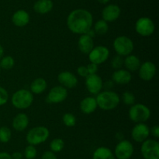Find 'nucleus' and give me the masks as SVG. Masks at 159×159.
Wrapping results in <instances>:
<instances>
[{"instance_id":"f257e3e1","label":"nucleus","mask_w":159,"mask_h":159,"mask_svg":"<svg viewBox=\"0 0 159 159\" xmlns=\"http://www.w3.org/2000/svg\"><path fill=\"white\" fill-rule=\"evenodd\" d=\"M93 17L89 11L85 9H77L71 11L67 18V26L74 34H86L92 29Z\"/></svg>"},{"instance_id":"f03ea898","label":"nucleus","mask_w":159,"mask_h":159,"mask_svg":"<svg viewBox=\"0 0 159 159\" xmlns=\"http://www.w3.org/2000/svg\"><path fill=\"white\" fill-rule=\"evenodd\" d=\"M97 106L104 111L113 110L118 106L120 101V96L116 92L106 90L99 92L96 98Z\"/></svg>"},{"instance_id":"7ed1b4c3","label":"nucleus","mask_w":159,"mask_h":159,"mask_svg":"<svg viewBox=\"0 0 159 159\" xmlns=\"http://www.w3.org/2000/svg\"><path fill=\"white\" fill-rule=\"evenodd\" d=\"M11 101L12 105L16 108H28L34 102V94L26 89H20L12 94Z\"/></svg>"},{"instance_id":"20e7f679","label":"nucleus","mask_w":159,"mask_h":159,"mask_svg":"<svg viewBox=\"0 0 159 159\" xmlns=\"http://www.w3.org/2000/svg\"><path fill=\"white\" fill-rule=\"evenodd\" d=\"M49 136L50 132L48 128L43 126H36L28 131L26 140L29 144L36 146L44 143L48 139Z\"/></svg>"},{"instance_id":"39448f33","label":"nucleus","mask_w":159,"mask_h":159,"mask_svg":"<svg viewBox=\"0 0 159 159\" xmlns=\"http://www.w3.org/2000/svg\"><path fill=\"white\" fill-rule=\"evenodd\" d=\"M129 118L136 123H143L150 118L151 111L144 104H134L130 106L128 112Z\"/></svg>"},{"instance_id":"423d86ee","label":"nucleus","mask_w":159,"mask_h":159,"mask_svg":"<svg viewBox=\"0 0 159 159\" xmlns=\"http://www.w3.org/2000/svg\"><path fill=\"white\" fill-rule=\"evenodd\" d=\"M113 48L118 55L126 57L132 53L134 48V42L127 36H119L113 41Z\"/></svg>"},{"instance_id":"0eeeda50","label":"nucleus","mask_w":159,"mask_h":159,"mask_svg":"<svg viewBox=\"0 0 159 159\" xmlns=\"http://www.w3.org/2000/svg\"><path fill=\"white\" fill-rule=\"evenodd\" d=\"M141 151L144 159H159V143L156 140L147 139L142 142Z\"/></svg>"},{"instance_id":"6e6552de","label":"nucleus","mask_w":159,"mask_h":159,"mask_svg":"<svg viewBox=\"0 0 159 159\" xmlns=\"http://www.w3.org/2000/svg\"><path fill=\"white\" fill-rule=\"evenodd\" d=\"M155 26L153 20L149 17H143L138 19L135 23V31L142 37H149L155 32Z\"/></svg>"},{"instance_id":"1a4fd4ad","label":"nucleus","mask_w":159,"mask_h":159,"mask_svg":"<svg viewBox=\"0 0 159 159\" xmlns=\"http://www.w3.org/2000/svg\"><path fill=\"white\" fill-rule=\"evenodd\" d=\"M134 146L129 140H121L114 150L115 157L117 159H130L134 154Z\"/></svg>"},{"instance_id":"9d476101","label":"nucleus","mask_w":159,"mask_h":159,"mask_svg":"<svg viewBox=\"0 0 159 159\" xmlns=\"http://www.w3.org/2000/svg\"><path fill=\"white\" fill-rule=\"evenodd\" d=\"M89 59L90 62L99 65L108 59L110 55V51L108 48L103 45H99V46L94 47L91 51L88 54Z\"/></svg>"},{"instance_id":"9b49d317","label":"nucleus","mask_w":159,"mask_h":159,"mask_svg":"<svg viewBox=\"0 0 159 159\" xmlns=\"http://www.w3.org/2000/svg\"><path fill=\"white\" fill-rule=\"evenodd\" d=\"M68 97V90L62 86L52 87L47 96V101L51 104H57L65 101Z\"/></svg>"},{"instance_id":"f8f14e48","label":"nucleus","mask_w":159,"mask_h":159,"mask_svg":"<svg viewBox=\"0 0 159 159\" xmlns=\"http://www.w3.org/2000/svg\"><path fill=\"white\" fill-rule=\"evenodd\" d=\"M85 87L90 94L97 95L103 87L102 78L97 74L89 75L85 77Z\"/></svg>"},{"instance_id":"ddd939ff","label":"nucleus","mask_w":159,"mask_h":159,"mask_svg":"<svg viewBox=\"0 0 159 159\" xmlns=\"http://www.w3.org/2000/svg\"><path fill=\"white\" fill-rule=\"evenodd\" d=\"M150 135V128L145 123H137L131 130V137L134 141L142 143Z\"/></svg>"},{"instance_id":"4468645a","label":"nucleus","mask_w":159,"mask_h":159,"mask_svg":"<svg viewBox=\"0 0 159 159\" xmlns=\"http://www.w3.org/2000/svg\"><path fill=\"white\" fill-rule=\"evenodd\" d=\"M156 65L150 61H147L141 64L138 69L139 77L144 81H150L155 77L156 74Z\"/></svg>"},{"instance_id":"2eb2a0df","label":"nucleus","mask_w":159,"mask_h":159,"mask_svg":"<svg viewBox=\"0 0 159 159\" xmlns=\"http://www.w3.org/2000/svg\"><path fill=\"white\" fill-rule=\"evenodd\" d=\"M57 80L66 89L74 88L78 84V78L70 71L61 72L57 76Z\"/></svg>"},{"instance_id":"dca6fc26","label":"nucleus","mask_w":159,"mask_h":159,"mask_svg":"<svg viewBox=\"0 0 159 159\" xmlns=\"http://www.w3.org/2000/svg\"><path fill=\"white\" fill-rule=\"evenodd\" d=\"M121 13L120 8L115 4L107 5L102 11V20L108 22H113L117 20Z\"/></svg>"},{"instance_id":"f3484780","label":"nucleus","mask_w":159,"mask_h":159,"mask_svg":"<svg viewBox=\"0 0 159 159\" xmlns=\"http://www.w3.org/2000/svg\"><path fill=\"white\" fill-rule=\"evenodd\" d=\"M78 47L81 52L88 55L94 48L93 38L87 34H81L78 41Z\"/></svg>"},{"instance_id":"a211bd4d","label":"nucleus","mask_w":159,"mask_h":159,"mask_svg":"<svg viewBox=\"0 0 159 159\" xmlns=\"http://www.w3.org/2000/svg\"><path fill=\"white\" fill-rule=\"evenodd\" d=\"M112 80L116 84L120 85H125L131 81L132 76L128 70L120 69L113 72L112 75Z\"/></svg>"},{"instance_id":"6ab92c4d","label":"nucleus","mask_w":159,"mask_h":159,"mask_svg":"<svg viewBox=\"0 0 159 159\" xmlns=\"http://www.w3.org/2000/svg\"><path fill=\"white\" fill-rule=\"evenodd\" d=\"M12 21L15 26L23 27L26 26L30 22V15L24 9L16 11L12 17Z\"/></svg>"},{"instance_id":"aec40b11","label":"nucleus","mask_w":159,"mask_h":159,"mask_svg":"<svg viewBox=\"0 0 159 159\" xmlns=\"http://www.w3.org/2000/svg\"><path fill=\"white\" fill-rule=\"evenodd\" d=\"M97 102L94 97H86L80 102V109L84 114L93 113L97 108Z\"/></svg>"},{"instance_id":"412c9836","label":"nucleus","mask_w":159,"mask_h":159,"mask_svg":"<svg viewBox=\"0 0 159 159\" xmlns=\"http://www.w3.org/2000/svg\"><path fill=\"white\" fill-rule=\"evenodd\" d=\"M29 125V118L25 113H19L14 117L12 120V127L15 130L22 132L27 128Z\"/></svg>"},{"instance_id":"4be33fe9","label":"nucleus","mask_w":159,"mask_h":159,"mask_svg":"<svg viewBox=\"0 0 159 159\" xmlns=\"http://www.w3.org/2000/svg\"><path fill=\"white\" fill-rule=\"evenodd\" d=\"M54 7L51 0H37L34 5V10L39 14H47L51 12Z\"/></svg>"},{"instance_id":"5701e85b","label":"nucleus","mask_w":159,"mask_h":159,"mask_svg":"<svg viewBox=\"0 0 159 159\" xmlns=\"http://www.w3.org/2000/svg\"><path fill=\"white\" fill-rule=\"evenodd\" d=\"M141 60L134 55H129L124 59V65L128 71H137L141 66Z\"/></svg>"},{"instance_id":"b1692460","label":"nucleus","mask_w":159,"mask_h":159,"mask_svg":"<svg viewBox=\"0 0 159 159\" xmlns=\"http://www.w3.org/2000/svg\"><path fill=\"white\" fill-rule=\"evenodd\" d=\"M47 87H48V83L46 80L41 77L37 78L31 83L30 91L32 92V94H40L46 90Z\"/></svg>"},{"instance_id":"393cba45","label":"nucleus","mask_w":159,"mask_h":159,"mask_svg":"<svg viewBox=\"0 0 159 159\" xmlns=\"http://www.w3.org/2000/svg\"><path fill=\"white\" fill-rule=\"evenodd\" d=\"M93 159H116V157L110 148L99 147L93 153Z\"/></svg>"},{"instance_id":"a878e982","label":"nucleus","mask_w":159,"mask_h":159,"mask_svg":"<svg viewBox=\"0 0 159 159\" xmlns=\"http://www.w3.org/2000/svg\"><path fill=\"white\" fill-rule=\"evenodd\" d=\"M109 24L107 21L104 20H99L95 23L94 25V32L98 35H104L108 32Z\"/></svg>"},{"instance_id":"bb28decb","label":"nucleus","mask_w":159,"mask_h":159,"mask_svg":"<svg viewBox=\"0 0 159 159\" xmlns=\"http://www.w3.org/2000/svg\"><path fill=\"white\" fill-rule=\"evenodd\" d=\"M65 147V142L61 138H55L51 140L50 143L51 151L54 153H57L61 151Z\"/></svg>"},{"instance_id":"cd10ccee","label":"nucleus","mask_w":159,"mask_h":159,"mask_svg":"<svg viewBox=\"0 0 159 159\" xmlns=\"http://www.w3.org/2000/svg\"><path fill=\"white\" fill-rule=\"evenodd\" d=\"M15 65V60L10 55L3 56L0 59V67L3 70H11Z\"/></svg>"},{"instance_id":"c85d7f7f","label":"nucleus","mask_w":159,"mask_h":159,"mask_svg":"<svg viewBox=\"0 0 159 159\" xmlns=\"http://www.w3.org/2000/svg\"><path fill=\"white\" fill-rule=\"evenodd\" d=\"M12 137V132L7 126L0 127V142L1 143H8Z\"/></svg>"},{"instance_id":"c756f323","label":"nucleus","mask_w":159,"mask_h":159,"mask_svg":"<svg viewBox=\"0 0 159 159\" xmlns=\"http://www.w3.org/2000/svg\"><path fill=\"white\" fill-rule=\"evenodd\" d=\"M63 123L68 127H73L76 124V118L73 114L65 113L62 117Z\"/></svg>"},{"instance_id":"7c9ffc66","label":"nucleus","mask_w":159,"mask_h":159,"mask_svg":"<svg viewBox=\"0 0 159 159\" xmlns=\"http://www.w3.org/2000/svg\"><path fill=\"white\" fill-rule=\"evenodd\" d=\"M122 101L126 105L132 106L135 103V96L130 91H125L122 94Z\"/></svg>"},{"instance_id":"2f4dec72","label":"nucleus","mask_w":159,"mask_h":159,"mask_svg":"<svg viewBox=\"0 0 159 159\" xmlns=\"http://www.w3.org/2000/svg\"><path fill=\"white\" fill-rule=\"evenodd\" d=\"M37 151L35 146L29 144L24 151V156L26 159H34L37 157Z\"/></svg>"},{"instance_id":"473e14b6","label":"nucleus","mask_w":159,"mask_h":159,"mask_svg":"<svg viewBox=\"0 0 159 159\" xmlns=\"http://www.w3.org/2000/svg\"><path fill=\"white\" fill-rule=\"evenodd\" d=\"M111 65L115 70L122 69L123 65H124V59H123L122 56L117 55L116 56L113 57V59H112Z\"/></svg>"},{"instance_id":"72a5a7b5","label":"nucleus","mask_w":159,"mask_h":159,"mask_svg":"<svg viewBox=\"0 0 159 159\" xmlns=\"http://www.w3.org/2000/svg\"><path fill=\"white\" fill-rule=\"evenodd\" d=\"M9 100V94L4 87L0 86V106L4 105Z\"/></svg>"},{"instance_id":"f704fd0d","label":"nucleus","mask_w":159,"mask_h":159,"mask_svg":"<svg viewBox=\"0 0 159 159\" xmlns=\"http://www.w3.org/2000/svg\"><path fill=\"white\" fill-rule=\"evenodd\" d=\"M77 73L82 77H86L89 76V72L87 70V67L85 65H81V66L78 67L77 69Z\"/></svg>"},{"instance_id":"c9c22d12","label":"nucleus","mask_w":159,"mask_h":159,"mask_svg":"<svg viewBox=\"0 0 159 159\" xmlns=\"http://www.w3.org/2000/svg\"><path fill=\"white\" fill-rule=\"evenodd\" d=\"M86 67L89 72V75L96 74V73H97L98 71V65H96V64L95 63H93V62H90Z\"/></svg>"},{"instance_id":"e433bc0d","label":"nucleus","mask_w":159,"mask_h":159,"mask_svg":"<svg viewBox=\"0 0 159 159\" xmlns=\"http://www.w3.org/2000/svg\"><path fill=\"white\" fill-rule=\"evenodd\" d=\"M41 159H57V156L54 154V152H52L51 151H45L44 153L42 155Z\"/></svg>"},{"instance_id":"4c0bfd02","label":"nucleus","mask_w":159,"mask_h":159,"mask_svg":"<svg viewBox=\"0 0 159 159\" xmlns=\"http://www.w3.org/2000/svg\"><path fill=\"white\" fill-rule=\"evenodd\" d=\"M150 133L152 134L153 137H155V138H158L159 137V126L158 125H155V126H152L150 129Z\"/></svg>"},{"instance_id":"58836bf2","label":"nucleus","mask_w":159,"mask_h":159,"mask_svg":"<svg viewBox=\"0 0 159 159\" xmlns=\"http://www.w3.org/2000/svg\"><path fill=\"white\" fill-rule=\"evenodd\" d=\"M12 159H23V154L20 151H16L11 155Z\"/></svg>"},{"instance_id":"ea45409f","label":"nucleus","mask_w":159,"mask_h":159,"mask_svg":"<svg viewBox=\"0 0 159 159\" xmlns=\"http://www.w3.org/2000/svg\"><path fill=\"white\" fill-rule=\"evenodd\" d=\"M0 159H12L11 154L7 152H0Z\"/></svg>"},{"instance_id":"a19ab883","label":"nucleus","mask_w":159,"mask_h":159,"mask_svg":"<svg viewBox=\"0 0 159 159\" xmlns=\"http://www.w3.org/2000/svg\"><path fill=\"white\" fill-rule=\"evenodd\" d=\"M3 55H4V48H3L2 45L0 44V59L3 57Z\"/></svg>"},{"instance_id":"79ce46f5","label":"nucleus","mask_w":159,"mask_h":159,"mask_svg":"<svg viewBox=\"0 0 159 159\" xmlns=\"http://www.w3.org/2000/svg\"><path fill=\"white\" fill-rule=\"evenodd\" d=\"M100 4H107L110 2V0H97Z\"/></svg>"},{"instance_id":"37998d69","label":"nucleus","mask_w":159,"mask_h":159,"mask_svg":"<svg viewBox=\"0 0 159 159\" xmlns=\"http://www.w3.org/2000/svg\"><path fill=\"white\" fill-rule=\"evenodd\" d=\"M0 71H1V67H0Z\"/></svg>"}]
</instances>
